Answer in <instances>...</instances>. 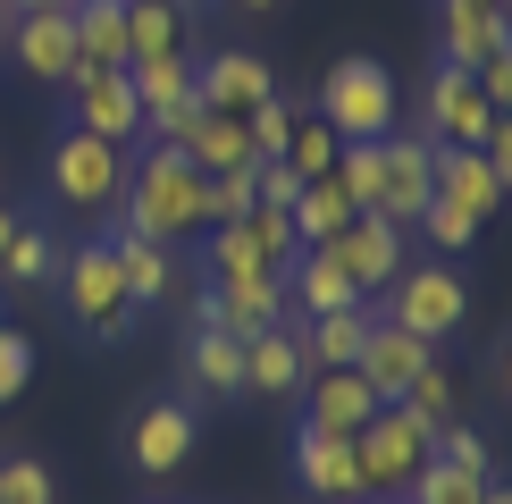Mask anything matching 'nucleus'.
I'll return each mask as SVG.
<instances>
[{"label": "nucleus", "mask_w": 512, "mask_h": 504, "mask_svg": "<svg viewBox=\"0 0 512 504\" xmlns=\"http://www.w3.org/2000/svg\"><path fill=\"white\" fill-rule=\"evenodd\" d=\"M118 236H152V244H177L185 227L210 219V177L177 143H152L143 160H126V194H118Z\"/></svg>", "instance_id": "nucleus-1"}, {"label": "nucleus", "mask_w": 512, "mask_h": 504, "mask_svg": "<svg viewBox=\"0 0 512 504\" xmlns=\"http://www.w3.org/2000/svg\"><path fill=\"white\" fill-rule=\"evenodd\" d=\"M59 303H68V320L84 328V336H126V320H135V294H126V278H118V252H110V236H93V244H76L68 261H59Z\"/></svg>", "instance_id": "nucleus-2"}, {"label": "nucleus", "mask_w": 512, "mask_h": 504, "mask_svg": "<svg viewBox=\"0 0 512 504\" xmlns=\"http://www.w3.org/2000/svg\"><path fill=\"white\" fill-rule=\"evenodd\" d=\"M353 454H361V488H378V496H403L420 471H429L437 437L420 429V420L403 412V404H378V412L353 429Z\"/></svg>", "instance_id": "nucleus-3"}, {"label": "nucleus", "mask_w": 512, "mask_h": 504, "mask_svg": "<svg viewBox=\"0 0 512 504\" xmlns=\"http://www.w3.org/2000/svg\"><path fill=\"white\" fill-rule=\"evenodd\" d=\"M319 118L336 126V143H378L395 135V76L378 59H345L319 76Z\"/></svg>", "instance_id": "nucleus-4"}, {"label": "nucleus", "mask_w": 512, "mask_h": 504, "mask_svg": "<svg viewBox=\"0 0 512 504\" xmlns=\"http://www.w3.org/2000/svg\"><path fill=\"white\" fill-rule=\"evenodd\" d=\"M51 194L59 202H76V210H118V194H126V143H110V135H59L51 143Z\"/></svg>", "instance_id": "nucleus-5"}, {"label": "nucleus", "mask_w": 512, "mask_h": 504, "mask_svg": "<svg viewBox=\"0 0 512 504\" xmlns=\"http://www.w3.org/2000/svg\"><path fill=\"white\" fill-rule=\"evenodd\" d=\"M462 311H471V294H462L454 269H395L378 320H395V328H412V336H429V345H437V336L462 328Z\"/></svg>", "instance_id": "nucleus-6"}, {"label": "nucleus", "mask_w": 512, "mask_h": 504, "mask_svg": "<svg viewBox=\"0 0 512 504\" xmlns=\"http://www.w3.org/2000/svg\"><path fill=\"white\" fill-rule=\"evenodd\" d=\"M387 185H378V219L387 227H420V210L437 202V135H378Z\"/></svg>", "instance_id": "nucleus-7"}, {"label": "nucleus", "mask_w": 512, "mask_h": 504, "mask_svg": "<svg viewBox=\"0 0 512 504\" xmlns=\"http://www.w3.org/2000/svg\"><path fill=\"white\" fill-rule=\"evenodd\" d=\"M328 252H336V269L361 286V303H370V294H387L395 269H403V227H387L378 210H353V219L328 236Z\"/></svg>", "instance_id": "nucleus-8"}, {"label": "nucleus", "mask_w": 512, "mask_h": 504, "mask_svg": "<svg viewBox=\"0 0 512 504\" xmlns=\"http://www.w3.org/2000/svg\"><path fill=\"white\" fill-rule=\"evenodd\" d=\"M9 51H17V68L42 76V84H76V76H84L76 17H68V9H26V17L9 26Z\"/></svg>", "instance_id": "nucleus-9"}, {"label": "nucleus", "mask_w": 512, "mask_h": 504, "mask_svg": "<svg viewBox=\"0 0 512 504\" xmlns=\"http://www.w3.org/2000/svg\"><path fill=\"white\" fill-rule=\"evenodd\" d=\"M68 93H76V126L84 135H110V143L143 135V101H135V76L126 68H84Z\"/></svg>", "instance_id": "nucleus-10"}, {"label": "nucleus", "mask_w": 512, "mask_h": 504, "mask_svg": "<svg viewBox=\"0 0 512 504\" xmlns=\"http://www.w3.org/2000/svg\"><path fill=\"white\" fill-rule=\"evenodd\" d=\"M269 93H277V76L252 51H219L210 68H194V101H202L210 118H252Z\"/></svg>", "instance_id": "nucleus-11"}, {"label": "nucleus", "mask_w": 512, "mask_h": 504, "mask_svg": "<svg viewBox=\"0 0 512 504\" xmlns=\"http://www.w3.org/2000/svg\"><path fill=\"white\" fill-rule=\"evenodd\" d=\"M353 370H361V387H370L378 404H395V395L429 370V336H412V328H395V320H370V345H361Z\"/></svg>", "instance_id": "nucleus-12"}, {"label": "nucleus", "mask_w": 512, "mask_h": 504, "mask_svg": "<svg viewBox=\"0 0 512 504\" xmlns=\"http://www.w3.org/2000/svg\"><path fill=\"white\" fill-rule=\"evenodd\" d=\"M294 479H303L311 496H328V504H353L361 496V454H353V437H328V429H294Z\"/></svg>", "instance_id": "nucleus-13"}, {"label": "nucleus", "mask_w": 512, "mask_h": 504, "mask_svg": "<svg viewBox=\"0 0 512 504\" xmlns=\"http://www.w3.org/2000/svg\"><path fill=\"white\" fill-rule=\"evenodd\" d=\"M487 126H496V110L471 84V68H437L429 76V135L437 143H487Z\"/></svg>", "instance_id": "nucleus-14"}, {"label": "nucleus", "mask_w": 512, "mask_h": 504, "mask_svg": "<svg viewBox=\"0 0 512 504\" xmlns=\"http://www.w3.org/2000/svg\"><path fill=\"white\" fill-rule=\"evenodd\" d=\"M437 202H454L462 219H487L504 202V185H496V168H487L479 143H437Z\"/></svg>", "instance_id": "nucleus-15"}, {"label": "nucleus", "mask_w": 512, "mask_h": 504, "mask_svg": "<svg viewBox=\"0 0 512 504\" xmlns=\"http://www.w3.org/2000/svg\"><path fill=\"white\" fill-rule=\"evenodd\" d=\"M303 378H311V362H303V336H294L286 320L244 336V387H261V395H303Z\"/></svg>", "instance_id": "nucleus-16"}, {"label": "nucleus", "mask_w": 512, "mask_h": 504, "mask_svg": "<svg viewBox=\"0 0 512 504\" xmlns=\"http://www.w3.org/2000/svg\"><path fill=\"white\" fill-rule=\"evenodd\" d=\"M286 303H303V320H319V311L361 303V286L336 269V252H328V244H303V252L286 261Z\"/></svg>", "instance_id": "nucleus-17"}, {"label": "nucleus", "mask_w": 512, "mask_h": 504, "mask_svg": "<svg viewBox=\"0 0 512 504\" xmlns=\"http://www.w3.org/2000/svg\"><path fill=\"white\" fill-rule=\"evenodd\" d=\"M219 303H227V328L236 336H252V328H277L286 320V278L277 269H219Z\"/></svg>", "instance_id": "nucleus-18"}, {"label": "nucleus", "mask_w": 512, "mask_h": 504, "mask_svg": "<svg viewBox=\"0 0 512 504\" xmlns=\"http://www.w3.org/2000/svg\"><path fill=\"white\" fill-rule=\"evenodd\" d=\"M370 320H378L370 303H345V311L303 320V328H294V336H303V362H311V370H353L361 345H370Z\"/></svg>", "instance_id": "nucleus-19"}, {"label": "nucleus", "mask_w": 512, "mask_h": 504, "mask_svg": "<svg viewBox=\"0 0 512 504\" xmlns=\"http://www.w3.org/2000/svg\"><path fill=\"white\" fill-rule=\"evenodd\" d=\"M177 152L202 168V177H227V168H252L261 152H252V135H244V118H210V110H194L177 126Z\"/></svg>", "instance_id": "nucleus-20"}, {"label": "nucleus", "mask_w": 512, "mask_h": 504, "mask_svg": "<svg viewBox=\"0 0 512 504\" xmlns=\"http://www.w3.org/2000/svg\"><path fill=\"white\" fill-rule=\"evenodd\" d=\"M445 68H479V59H496L512 42V17L504 9H479V0H445Z\"/></svg>", "instance_id": "nucleus-21"}, {"label": "nucleus", "mask_w": 512, "mask_h": 504, "mask_svg": "<svg viewBox=\"0 0 512 504\" xmlns=\"http://www.w3.org/2000/svg\"><path fill=\"white\" fill-rule=\"evenodd\" d=\"M303 387H311V412L303 420H311V429H328V437H353L361 420L378 412V395L361 387V370H311Z\"/></svg>", "instance_id": "nucleus-22"}, {"label": "nucleus", "mask_w": 512, "mask_h": 504, "mask_svg": "<svg viewBox=\"0 0 512 504\" xmlns=\"http://www.w3.org/2000/svg\"><path fill=\"white\" fill-rule=\"evenodd\" d=\"M194 454V412L185 404H152L135 420V471H177Z\"/></svg>", "instance_id": "nucleus-23"}, {"label": "nucleus", "mask_w": 512, "mask_h": 504, "mask_svg": "<svg viewBox=\"0 0 512 504\" xmlns=\"http://www.w3.org/2000/svg\"><path fill=\"white\" fill-rule=\"evenodd\" d=\"M185 51V9L177 0H126V68L135 59H177Z\"/></svg>", "instance_id": "nucleus-24"}, {"label": "nucleus", "mask_w": 512, "mask_h": 504, "mask_svg": "<svg viewBox=\"0 0 512 504\" xmlns=\"http://www.w3.org/2000/svg\"><path fill=\"white\" fill-rule=\"evenodd\" d=\"M110 252H118V278H126V294H135V311H143V303H160V294L177 286V261H168V244H152V236H118V227H110Z\"/></svg>", "instance_id": "nucleus-25"}, {"label": "nucleus", "mask_w": 512, "mask_h": 504, "mask_svg": "<svg viewBox=\"0 0 512 504\" xmlns=\"http://www.w3.org/2000/svg\"><path fill=\"white\" fill-rule=\"evenodd\" d=\"M76 51L84 68H126V0H76Z\"/></svg>", "instance_id": "nucleus-26"}, {"label": "nucleus", "mask_w": 512, "mask_h": 504, "mask_svg": "<svg viewBox=\"0 0 512 504\" xmlns=\"http://www.w3.org/2000/svg\"><path fill=\"white\" fill-rule=\"evenodd\" d=\"M286 219H294V236H303V244H328L336 227L353 219V194H345V177H336V168H328V177H311L303 194L286 202Z\"/></svg>", "instance_id": "nucleus-27"}, {"label": "nucleus", "mask_w": 512, "mask_h": 504, "mask_svg": "<svg viewBox=\"0 0 512 504\" xmlns=\"http://www.w3.org/2000/svg\"><path fill=\"white\" fill-rule=\"evenodd\" d=\"M194 378H202L210 395H236L244 387V336L236 328H202L194 336Z\"/></svg>", "instance_id": "nucleus-28"}, {"label": "nucleus", "mask_w": 512, "mask_h": 504, "mask_svg": "<svg viewBox=\"0 0 512 504\" xmlns=\"http://www.w3.org/2000/svg\"><path fill=\"white\" fill-rule=\"evenodd\" d=\"M244 236H252V252H261L277 278H286V261L303 252V236H294V219H286L277 202H252V210H244Z\"/></svg>", "instance_id": "nucleus-29"}, {"label": "nucleus", "mask_w": 512, "mask_h": 504, "mask_svg": "<svg viewBox=\"0 0 512 504\" xmlns=\"http://www.w3.org/2000/svg\"><path fill=\"white\" fill-rule=\"evenodd\" d=\"M336 152H345V143H336V126L328 118H294V135H286V168H294V177H328V168H336Z\"/></svg>", "instance_id": "nucleus-30"}, {"label": "nucleus", "mask_w": 512, "mask_h": 504, "mask_svg": "<svg viewBox=\"0 0 512 504\" xmlns=\"http://www.w3.org/2000/svg\"><path fill=\"white\" fill-rule=\"evenodd\" d=\"M403 496H412V504H479L487 496V471H445V462L429 454V471H420Z\"/></svg>", "instance_id": "nucleus-31"}, {"label": "nucleus", "mask_w": 512, "mask_h": 504, "mask_svg": "<svg viewBox=\"0 0 512 504\" xmlns=\"http://www.w3.org/2000/svg\"><path fill=\"white\" fill-rule=\"evenodd\" d=\"M51 269H59L51 236H42V227H17V236H9V252H0V278H9V286H42Z\"/></svg>", "instance_id": "nucleus-32"}, {"label": "nucleus", "mask_w": 512, "mask_h": 504, "mask_svg": "<svg viewBox=\"0 0 512 504\" xmlns=\"http://www.w3.org/2000/svg\"><path fill=\"white\" fill-rule=\"evenodd\" d=\"M395 404H403V412H412V420H420V429H429V437H437V429H445V420H454V378H445V370L429 362V370H420V378H412V387H403V395H395Z\"/></svg>", "instance_id": "nucleus-33"}, {"label": "nucleus", "mask_w": 512, "mask_h": 504, "mask_svg": "<svg viewBox=\"0 0 512 504\" xmlns=\"http://www.w3.org/2000/svg\"><path fill=\"white\" fill-rule=\"evenodd\" d=\"M336 177H345L353 210H378V185H387V160H378V143H345V152H336Z\"/></svg>", "instance_id": "nucleus-34"}, {"label": "nucleus", "mask_w": 512, "mask_h": 504, "mask_svg": "<svg viewBox=\"0 0 512 504\" xmlns=\"http://www.w3.org/2000/svg\"><path fill=\"white\" fill-rule=\"evenodd\" d=\"M294 118H303V101H261V110H252L244 118V135H252V152H261V160H286V135H294Z\"/></svg>", "instance_id": "nucleus-35"}, {"label": "nucleus", "mask_w": 512, "mask_h": 504, "mask_svg": "<svg viewBox=\"0 0 512 504\" xmlns=\"http://www.w3.org/2000/svg\"><path fill=\"white\" fill-rule=\"evenodd\" d=\"M59 488H51V471H42L34 454H9L0 462V504H51Z\"/></svg>", "instance_id": "nucleus-36"}, {"label": "nucleus", "mask_w": 512, "mask_h": 504, "mask_svg": "<svg viewBox=\"0 0 512 504\" xmlns=\"http://www.w3.org/2000/svg\"><path fill=\"white\" fill-rule=\"evenodd\" d=\"M420 227H429V244L445 252V261H454V252H471V236H479V219H462L454 202H429V210H420Z\"/></svg>", "instance_id": "nucleus-37"}, {"label": "nucleus", "mask_w": 512, "mask_h": 504, "mask_svg": "<svg viewBox=\"0 0 512 504\" xmlns=\"http://www.w3.org/2000/svg\"><path fill=\"white\" fill-rule=\"evenodd\" d=\"M437 462H445V471H487V437L462 429V420H445V429H437Z\"/></svg>", "instance_id": "nucleus-38"}, {"label": "nucleus", "mask_w": 512, "mask_h": 504, "mask_svg": "<svg viewBox=\"0 0 512 504\" xmlns=\"http://www.w3.org/2000/svg\"><path fill=\"white\" fill-rule=\"evenodd\" d=\"M252 168H261V160H252ZM252 168H227V177H210V219H244V210L261 202V194H252Z\"/></svg>", "instance_id": "nucleus-39"}, {"label": "nucleus", "mask_w": 512, "mask_h": 504, "mask_svg": "<svg viewBox=\"0 0 512 504\" xmlns=\"http://www.w3.org/2000/svg\"><path fill=\"white\" fill-rule=\"evenodd\" d=\"M26 378H34V345L0 328V404H17V395H26Z\"/></svg>", "instance_id": "nucleus-40"}, {"label": "nucleus", "mask_w": 512, "mask_h": 504, "mask_svg": "<svg viewBox=\"0 0 512 504\" xmlns=\"http://www.w3.org/2000/svg\"><path fill=\"white\" fill-rule=\"evenodd\" d=\"M471 84L487 93V110H512V42H504L496 59H479V68H471Z\"/></svg>", "instance_id": "nucleus-41"}, {"label": "nucleus", "mask_w": 512, "mask_h": 504, "mask_svg": "<svg viewBox=\"0 0 512 504\" xmlns=\"http://www.w3.org/2000/svg\"><path fill=\"white\" fill-rule=\"evenodd\" d=\"M479 152H487V168H496V185L512 194V110H496V126H487V143H479Z\"/></svg>", "instance_id": "nucleus-42"}, {"label": "nucleus", "mask_w": 512, "mask_h": 504, "mask_svg": "<svg viewBox=\"0 0 512 504\" xmlns=\"http://www.w3.org/2000/svg\"><path fill=\"white\" fill-rule=\"evenodd\" d=\"M479 504H512V479H487V496Z\"/></svg>", "instance_id": "nucleus-43"}, {"label": "nucleus", "mask_w": 512, "mask_h": 504, "mask_svg": "<svg viewBox=\"0 0 512 504\" xmlns=\"http://www.w3.org/2000/svg\"><path fill=\"white\" fill-rule=\"evenodd\" d=\"M9 9H17V17H26V9H76V0H9Z\"/></svg>", "instance_id": "nucleus-44"}, {"label": "nucleus", "mask_w": 512, "mask_h": 504, "mask_svg": "<svg viewBox=\"0 0 512 504\" xmlns=\"http://www.w3.org/2000/svg\"><path fill=\"white\" fill-rule=\"evenodd\" d=\"M9 236H17V219H9V210H0V252H9Z\"/></svg>", "instance_id": "nucleus-45"}, {"label": "nucleus", "mask_w": 512, "mask_h": 504, "mask_svg": "<svg viewBox=\"0 0 512 504\" xmlns=\"http://www.w3.org/2000/svg\"><path fill=\"white\" fill-rule=\"evenodd\" d=\"M9 26H17V9H9V0H0V42H9Z\"/></svg>", "instance_id": "nucleus-46"}, {"label": "nucleus", "mask_w": 512, "mask_h": 504, "mask_svg": "<svg viewBox=\"0 0 512 504\" xmlns=\"http://www.w3.org/2000/svg\"><path fill=\"white\" fill-rule=\"evenodd\" d=\"M504 395H512V345H504Z\"/></svg>", "instance_id": "nucleus-47"}, {"label": "nucleus", "mask_w": 512, "mask_h": 504, "mask_svg": "<svg viewBox=\"0 0 512 504\" xmlns=\"http://www.w3.org/2000/svg\"><path fill=\"white\" fill-rule=\"evenodd\" d=\"M370 504H412V496H370Z\"/></svg>", "instance_id": "nucleus-48"}, {"label": "nucleus", "mask_w": 512, "mask_h": 504, "mask_svg": "<svg viewBox=\"0 0 512 504\" xmlns=\"http://www.w3.org/2000/svg\"><path fill=\"white\" fill-rule=\"evenodd\" d=\"M236 9H269V0H236Z\"/></svg>", "instance_id": "nucleus-49"}, {"label": "nucleus", "mask_w": 512, "mask_h": 504, "mask_svg": "<svg viewBox=\"0 0 512 504\" xmlns=\"http://www.w3.org/2000/svg\"><path fill=\"white\" fill-rule=\"evenodd\" d=\"M479 9H504V0H479Z\"/></svg>", "instance_id": "nucleus-50"}, {"label": "nucleus", "mask_w": 512, "mask_h": 504, "mask_svg": "<svg viewBox=\"0 0 512 504\" xmlns=\"http://www.w3.org/2000/svg\"><path fill=\"white\" fill-rule=\"evenodd\" d=\"M0 328H9V320H0Z\"/></svg>", "instance_id": "nucleus-51"}]
</instances>
